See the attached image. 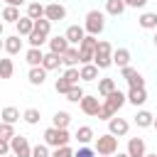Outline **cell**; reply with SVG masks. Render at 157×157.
I'll return each mask as SVG.
<instances>
[{
    "mask_svg": "<svg viewBox=\"0 0 157 157\" xmlns=\"http://www.w3.org/2000/svg\"><path fill=\"white\" fill-rule=\"evenodd\" d=\"M110 56H113V44H110L108 39H98L96 52H93V64L98 66V71L113 66V59H110Z\"/></svg>",
    "mask_w": 157,
    "mask_h": 157,
    "instance_id": "6da1fadb",
    "label": "cell"
},
{
    "mask_svg": "<svg viewBox=\"0 0 157 157\" xmlns=\"http://www.w3.org/2000/svg\"><path fill=\"white\" fill-rule=\"evenodd\" d=\"M74 140V135L69 132V128H47L44 130V145L49 147H61V145H69Z\"/></svg>",
    "mask_w": 157,
    "mask_h": 157,
    "instance_id": "7a4b0ae2",
    "label": "cell"
},
{
    "mask_svg": "<svg viewBox=\"0 0 157 157\" xmlns=\"http://www.w3.org/2000/svg\"><path fill=\"white\" fill-rule=\"evenodd\" d=\"M103 27H105V12H101V10H88L86 17H83V29H86V34L98 37V34L103 32Z\"/></svg>",
    "mask_w": 157,
    "mask_h": 157,
    "instance_id": "3957f363",
    "label": "cell"
},
{
    "mask_svg": "<svg viewBox=\"0 0 157 157\" xmlns=\"http://www.w3.org/2000/svg\"><path fill=\"white\" fill-rule=\"evenodd\" d=\"M93 150H96V155H108V157H113V155L118 152V137L110 135V132H103V135L93 137Z\"/></svg>",
    "mask_w": 157,
    "mask_h": 157,
    "instance_id": "277c9868",
    "label": "cell"
},
{
    "mask_svg": "<svg viewBox=\"0 0 157 157\" xmlns=\"http://www.w3.org/2000/svg\"><path fill=\"white\" fill-rule=\"evenodd\" d=\"M96 44H98V39H96L93 34H86V37L81 39V44H78V66H81V64H93Z\"/></svg>",
    "mask_w": 157,
    "mask_h": 157,
    "instance_id": "5b68a950",
    "label": "cell"
},
{
    "mask_svg": "<svg viewBox=\"0 0 157 157\" xmlns=\"http://www.w3.org/2000/svg\"><path fill=\"white\" fill-rule=\"evenodd\" d=\"M10 152L15 157H32V145H29V140L25 135H17L15 132L10 137Z\"/></svg>",
    "mask_w": 157,
    "mask_h": 157,
    "instance_id": "8992f818",
    "label": "cell"
},
{
    "mask_svg": "<svg viewBox=\"0 0 157 157\" xmlns=\"http://www.w3.org/2000/svg\"><path fill=\"white\" fill-rule=\"evenodd\" d=\"M120 76L128 81V86H130V88H145V78H142V74H140L137 69H132L130 64L120 69Z\"/></svg>",
    "mask_w": 157,
    "mask_h": 157,
    "instance_id": "52a82bcc",
    "label": "cell"
},
{
    "mask_svg": "<svg viewBox=\"0 0 157 157\" xmlns=\"http://www.w3.org/2000/svg\"><path fill=\"white\" fill-rule=\"evenodd\" d=\"M125 103H128V98H125V93H123L120 88L110 91V93H108V96L103 98V105H108V108H110L113 113H118V110H120V108H123Z\"/></svg>",
    "mask_w": 157,
    "mask_h": 157,
    "instance_id": "ba28073f",
    "label": "cell"
},
{
    "mask_svg": "<svg viewBox=\"0 0 157 157\" xmlns=\"http://www.w3.org/2000/svg\"><path fill=\"white\" fill-rule=\"evenodd\" d=\"M44 17L49 22H61V20H66V7L61 2H49V5H44Z\"/></svg>",
    "mask_w": 157,
    "mask_h": 157,
    "instance_id": "9c48e42d",
    "label": "cell"
},
{
    "mask_svg": "<svg viewBox=\"0 0 157 157\" xmlns=\"http://www.w3.org/2000/svg\"><path fill=\"white\" fill-rule=\"evenodd\" d=\"M128 130H130V123H128L125 118L113 115V118L108 120V132H110V135H115V137H125Z\"/></svg>",
    "mask_w": 157,
    "mask_h": 157,
    "instance_id": "30bf717a",
    "label": "cell"
},
{
    "mask_svg": "<svg viewBox=\"0 0 157 157\" xmlns=\"http://www.w3.org/2000/svg\"><path fill=\"white\" fill-rule=\"evenodd\" d=\"M64 37H66V42H69L71 47H78L81 39L86 37V29H83V25H69L66 32H64Z\"/></svg>",
    "mask_w": 157,
    "mask_h": 157,
    "instance_id": "8fae6325",
    "label": "cell"
},
{
    "mask_svg": "<svg viewBox=\"0 0 157 157\" xmlns=\"http://www.w3.org/2000/svg\"><path fill=\"white\" fill-rule=\"evenodd\" d=\"M78 105H81V110H83L86 115L96 118V113H98V108H101V98H98V96H83V98L78 101Z\"/></svg>",
    "mask_w": 157,
    "mask_h": 157,
    "instance_id": "7c38bea8",
    "label": "cell"
},
{
    "mask_svg": "<svg viewBox=\"0 0 157 157\" xmlns=\"http://www.w3.org/2000/svg\"><path fill=\"white\" fill-rule=\"evenodd\" d=\"M130 157H145L147 155V145L142 137H130L128 140V150H125Z\"/></svg>",
    "mask_w": 157,
    "mask_h": 157,
    "instance_id": "4fadbf2b",
    "label": "cell"
},
{
    "mask_svg": "<svg viewBox=\"0 0 157 157\" xmlns=\"http://www.w3.org/2000/svg\"><path fill=\"white\" fill-rule=\"evenodd\" d=\"M2 49H5L10 56L20 54V52H22V37H20V34H10V37H5V39H2Z\"/></svg>",
    "mask_w": 157,
    "mask_h": 157,
    "instance_id": "5bb4252c",
    "label": "cell"
},
{
    "mask_svg": "<svg viewBox=\"0 0 157 157\" xmlns=\"http://www.w3.org/2000/svg\"><path fill=\"white\" fill-rule=\"evenodd\" d=\"M27 81H29L32 86H42V83L47 81V69H44V66H29Z\"/></svg>",
    "mask_w": 157,
    "mask_h": 157,
    "instance_id": "9a60e30c",
    "label": "cell"
},
{
    "mask_svg": "<svg viewBox=\"0 0 157 157\" xmlns=\"http://www.w3.org/2000/svg\"><path fill=\"white\" fill-rule=\"evenodd\" d=\"M125 98H128L130 105L137 108V105H145V101H147V91H145V88H128Z\"/></svg>",
    "mask_w": 157,
    "mask_h": 157,
    "instance_id": "2e32d148",
    "label": "cell"
},
{
    "mask_svg": "<svg viewBox=\"0 0 157 157\" xmlns=\"http://www.w3.org/2000/svg\"><path fill=\"white\" fill-rule=\"evenodd\" d=\"M93 137H96V132H93V128H91V125H81V128L74 132V140H76L78 145H91V142H93Z\"/></svg>",
    "mask_w": 157,
    "mask_h": 157,
    "instance_id": "e0dca14e",
    "label": "cell"
},
{
    "mask_svg": "<svg viewBox=\"0 0 157 157\" xmlns=\"http://www.w3.org/2000/svg\"><path fill=\"white\" fill-rule=\"evenodd\" d=\"M110 59H113V64H115L118 69H123V66H128V64H130V59H132V56H130V49L118 47V49H113V56H110Z\"/></svg>",
    "mask_w": 157,
    "mask_h": 157,
    "instance_id": "ac0fdd59",
    "label": "cell"
},
{
    "mask_svg": "<svg viewBox=\"0 0 157 157\" xmlns=\"http://www.w3.org/2000/svg\"><path fill=\"white\" fill-rule=\"evenodd\" d=\"M47 42H49V52H54V54H64V52L71 47L64 34H56V37H52V39H47Z\"/></svg>",
    "mask_w": 157,
    "mask_h": 157,
    "instance_id": "d6986e66",
    "label": "cell"
},
{
    "mask_svg": "<svg viewBox=\"0 0 157 157\" xmlns=\"http://www.w3.org/2000/svg\"><path fill=\"white\" fill-rule=\"evenodd\" d=\"M42 59H44L42 47H29V49L25 52V61H27L29 66H42Z\"/></svg>",
    "mask_w": 157,
    "mask_h": 157,
    "instance_id": "ffe728a7",
    "label": "cell"
},
{
    "mask_svg": "<svg viewBox=\"0 0 157 157\" xmlns=\"http://www.w3.org/2000/svg\"><path fill=\"white\" fill-rule=\"evenodd\" d=\"M42 66H44L47 71H56V69H61V66H64V64H61V54L47 52V54H44V59H42Z\"/></svg>",
    "mask_w": 157,
    "mask_h": 157,
    "instance_id": "44dd1931",
    "label": "cell"
},
{
    "mask_svg": "<svg viewBox=\"0 0 157 157\" xmlns=\"http://www.w3.org/2000/svg\"><path fill=\"white\" fill-rule=\"evenodd\" d=\"M78 76H81V81H98V66L96 64H81Z\"/></svg>",
    "mask_w": 157,
    "mask_h": 157,
    "instance_id": "7402d4cb",
    "label": "cell"
},
{
    "mask_svg": "<svg viewBox=\"0 0 157 157\" xmlns=\"http://www.w3.org/2000/svg\"><path fill=\"white\" fill-rule=\"evenodd\" d=\"M118 86H115V78H110V76H103V78H98V98H105L110 91H115Z\"/></svg>",
    "mask_w": 157,
    "mask_h": 157,
    "instance_id": "603a6c76",
    "label": "cell"
},
{
    "mask_svg": "<svg viewBox=\"0 0 157 157\" xmlns=\"http://www.w3.org/2000/svg\"><path fill=\"white\" fill-rule=\"evenodd\" d=\"M125 10H128V7H125L123 0H105V15H110V17H120Z\"/></svg>",
    "mask_w": 157,
    "mask_h": 157,
    "instance_id": "cb8c5ba5",
    "label": "cell"
},
{
    "mask_svg": "<svg viewBox=\"0 0 157 157\" xmlns=\"http://www.w3.org/2000/svg\"><path fill=\"white\" fill-rule=\"evenodd\" d=\"M61 64L69 69V66H78V47H69L64 54H61Z\"/></svg>",
    "mask_w": 157,
    "mask_h": 157,
    "instance_id": "d4e9b609",
    "label": "cell"
},
{
    "mask_svg": "<svg viewBox=\"0 0 157 157\" xmlns=\"http://www.w3.org/2000/svg\"><path fill=\"white\" fill-rule=\"evenodd\" d=\"M137 25L142 29H157V12H142L137 17Z\"/></svg>",
    "mask_w": 157,
    "mask_h": 157,
    "instance_id": "484cf974",
    "label": "cell"
},
{
    "mask_svg": "<svg viewBox=\"0 0 157 157\" xmlns=\"http://www.w3.org/2000/svg\"><path fill=\"white\" fill-rule=\"evenodd\" d=\"M15 27H17V34H20V37H27V34L32 32V27H34V20L25 15V17H20V20L15 22Z\"/></svg>",
    "mask_w": 157,
    "mask_h": 157,
    "instance_id": "4316f807",
    "label": "cell"
},
{
    "mask_svg": "<svg viewBox=\"0 0 157 157\" xmlns=\"http://www.w3.org/2000/svg\"><path fill=\"white\" fill-rule=\"evenodd\" d=\"M0 118H2V123H10V125H15L22 115H20V110L15 108V105H5L2 108V113H0Z\"/></svg>",
    "mask_w": 157,
    "mask_h": 157,
    "instance_id": "83f0119b",
    "label": "cell"
},
{
    "mask_svg": "<svg viewBox=\"0 0 157 157\" xmlns=\"http://www.w3.org/2000/svg\"><path fill=\"white\" fill-rule=\"evenodd\" d=\"M20 17H22V15H20V7H12V5H5L2 15H0V20H2V22H10V25H15Z\"/></svg>",
    "mask_w": 157,
    "mask_h": 157,
    "instance_id": "f1b7e54d",
    "label": "cell"
},
{
    "mask_svg": "<svg viewBox=\"0 0 157 157\" xmlns=\"http://www.w3.org/2000/svg\"><path fill=\"white\" fill-rule=\"evenodd\" d=\"M69 123H71V113L69 110H56L54 118H52V125L54 128H69Z\"/></svg>",
    "mask_w": 157,
    "mask_h": 157,
    "instance_id": "f546056e",
    "label": "cell"
},
{
    "mask_svg": "<svg viewBox=\"0 0 157 157\" xmlns=\"http://www.w3.org/2000/svg\"><path fill=\"white\" fill-rule=\"evenodd\" d=\"M152 120H155V115L150 110H137L135 113V125L137 128H152Z\"/></svg>",
    "mask_w": 157,
    "mask_h": 157,
    "instance_id": "4dcf8cb0",
    "label": "cell"
},
{
    "mask_svg": "<svg viewBox=\"0 0 157 157\" xmlns=\"http://www.w3.org/2000/svg\"><path fill=\"white\" fill-rule=\"evenodd\" d=\"M27 17H32V20H39V17H44V5H42L39 0H32V2H27Z\"/></svg>",
    "mask_w": 157,
    "mask_h": 157,
    "instance_id": "1f68e13d",
    "label": "cell"
},
{
    "mask_svg": "<svg viewBox=\"0 0 157 157\" xmlns=\"http://www.w3.org/2000/svg\"><path fill=\"white\" fill-rule=\"evenodd\" d=\"M47 39H49V34H44V32H37V29H32V32L27 34V42H29V47H42Z\"/></svg>",
    "mask_w": 157,
    "mask_h": 157,
    "instance_id": "d6a6232c",
    "label": "cell"
},
{
    "mask_svg": "<svg viewBox=\"0 0 157 157\" xmlns=\"http://www.w3.org/2000/svg\"><path fill=\"white\" fill-rule=\"evenodd\" d=\"M22 120H25L27 125H37V123L42 120V113H39V108H27V110L22 113Z\"/></svg>",
    "mask_w": 157,
    "mask_h": 157,
    "instance_id": "836d02e7",
    "label": "cell"
},
{
    "mask_svg": "<svg viewBox=\"0 0 157 157\" xmlns=\"http://www.w3.org/2000/svg\"><path fill=\"white\" fill-rule=\"evenodd\" d=\"M12 74H15L12 59H0V78H12Z\"/></svg>",
    "mask_w": 157,
    "mask_h": 157,
    "instance_id": "e575fe53",
    "label": "cell"
},
{
    "mask_svg": "<svg viewBox=\"0 0 157 157\" xmlns=\"http://www.w3.org/2000/svg\"><path fill=\"white\" fill-rule=\"evenodd\" d=\"M83 96H86V93H83V88H81L78 83H74V86L66 91V101H71V103H78Z\"/></svg>",
    "mask_w": 157,
    "mask_h": 157,
    "instance_id": "d590c367",
    "label": "cell"
},
{
    "mask_svg": "<svg viewBox=\"0 0 157 157\" xmlns=\"http://www.w3.org/2000/svg\"><path fill=\"white\" fill-rule=\"evenodd\" d=\"M61 76H64V78H66L71 86L81 81V76H78V66H69V69H64V74H61Z\"/></svg>",
    "mask_w": 157,
    "mask_h": 157,
    "instance_id": "8d00e7d4",
    "label": "cell"
},
{
    "mask_svg": "<svg viewBox=\"0 0 157 157\" xmlns=\"http://www.w3.org/2000/svg\"><path fill=\"white\" fill-rule=\"evenodd\" d=\"M32 29H37V32H44V34H49L52 32V22L47 20V17H39V20H34V27Z\"/></svg>",
    "mask_w": 157,
    "mask_h": 157,
    "instance_id": "74e56055",
    "label": "cell"
},
{
    "mask_svg": "<svg viewBox=\"0 0 157 157\" xmlns=\"http://www.w3.org/2000/svg\"><path fill=\"white\" fill-rule=\"evenodd\" d=\"M69 88H71V83H69V81H66L64 76H59V78L54 81V91H56V93H61V96H66V91H69Z\"/></svg>",
    "mask_w": 157,
    "mask_h": 157,
    "instance_id": "f35d334b",
    "label": "cell"
},
{
    "mask_svg": "<svg viewBox=\"0 0 157 157\" xmlns=\"http://www.w3.org/2000/svg\"><path fill=\"white\" fill-rule=\"evenodd\" d=\"M12 135H15V125H10V123H2V120H0V137H2V140H10Z\"/></svg>",
    "mask_w": 157,
    "mask_h": 157,
    "instance_id": "ab89813d",
    "label": "cell"
},
{
    "mask_svg": "<svg viewBox=\"0 0 157 157\" xmlns=\"http://www.w3.org/2000/svg\"><path fill=\"white\" fill-rule=\"evenodd\" d=\"M32 157H52V152H49V145H34L32 147Z\"/></svg>",
    "mask_w": 157,
    "mask_h": 157,
    "instance_id": "60d3db41",
    "label": "cell"
},
{
    "mask_svg": "<svg viewBox=\"0 0 157 157\" xmlns=\"http://www.w3.org/2000/svg\"><path fill=\"white\" fill-rule=\"evenodd\" d=\"M52 157H74V150H71L69 145H61V147H54Z\"/></svg>",
    "mask_w": 157,
    "mask_h": 157,
    "instance_id": "b9f144b4",
    "label": "cell"
},
{
    "mask_svg": "<svg viewBox=\"0 0 157 157\" xmlns=\"http://www.w3.org/2000/svg\"><path fill=\"white\" fill-rule=\"evenodd\" d=\"M74 157H96V150L88 145H81L78 150H74Z\"/></svg>",
    "mask_w": 157,
    "mask_h": 157,
    "instance_id": "7bdbcfd3",
    "label": "cell"
},
{
    "mask_svg": "<svg viewBox=\"0 0 157 157\" xmlns=\"http://www.w3.org/2000/svg\"><path fill=\"white\" fill-rule=\"evenodd\" d=\"M125 2V7H132V10H142L150 0H123Z\"/></svg>",
    "mask_w": 157,
    "mask_h": 157,
    "instance_id": "ee69618b",
    "label": "cell"
},
{
    "mask_svg": "<svg viewBox=\"0 0 157 157\" xmlns=\"http://www.w3.org/2000/svg\"><path fill=\"white\" fill-rule=\"evenodd\" d=\"M7 152H10V140H2L0 137V157H5Z\"/></svg>",
    "mask_w": 157,
    "mask_h": 157,
    "instance_id": "f6af8a7d",
    "label": "cell"
},
{
    "mask_svg": "<svg viewBox=\"0 0 157 157\" xmlns=\"http://www.w3.org/2000/svg\"><path fill=\"white\" fill-rule=\"evenodd\" d=\"M27 0H5V5H12V7H20V5H25Z\"/></svg>",
    "mask_w": 157,
    "mask_h": 157,
    "instance_id": "bcb514c9",
    "label": "cell"
},
{
    "mask_svg": "<svg viewBox=\"0 0 157 157\" xmlns=\"http://www.w3.org/2000/svg\"><path fill=\"white\" fill-rule=\"evenodd\" d=\"M113 157H130V155H128V152H120V150H118V152H115Z\"/></svg>",
    "mask_w": 157,
    "mask_h": 157,
    "instance_id": "7dc6e473",
    "label": "cell"
},
{
    "mask_svg": "<svg viewBox=\"0 0 157 157\" xmlns=\"http://www.w3.org/2000/svg\"><path fill=\"white\" fill-rule=\"evenodd\" d=\"M2 29H5V22L0 20V37H2Z\"/></svg>",
    "mask_w": 157,
    "mask_h": 157,
    "instance_id": "c3c4849f",
    "label": "cell"
},
{
    "mask_svg": "<svg viewBox=\"0 0 157 157\" xmlns=\"http://www.w3.org/2000/svg\"><path fill=\"white\" fill-rule=\"evenodd\" d=\"M152 128H155V130H157V115H155V120H152Z\"/></svg>",
    "mask_w": 157,
    "mask_h": 157,
    "instance_id": "681fc988",
    "label": "cell"
},
{
    "mask_svg": "<svg viewBox=\"0 0 157 157\" xmlns=\"http://www.w3.org/2000/svg\"><path fill=\"white\" fill-rule=\"evenodd\" d=\"M152 42H155V47H157V29H155V37H152Z\"/></svg>",
    "mask_w": 157,
    "mask_h": 157,
    "instance_id": "f907efd6",
    "label": "cell"
},
{
    "mask_svg": "<svg viewBox=\"0 0 157 157\" xmlns=\"http://www.w3.org/2000/svg\"><path fill=\"white\" fill-rule=\"evenodd\" d=\"M145 157H157V152H147V155H145Z\"/></svg>",
    "mask_w": 157,
    "mask_h": 157,
    "instance_id": "816d5d0a",
    "label": "cell"
},
{
    "mask_svg": "<svg viewBox=\"0 0 157 157\" xmlns=\"http://www.w3.org/2000/svg\"><path fill=\"white\" fill-rule=\"evenodd\" d=\"M5 157H15V155H12V152H7V155H5Z\"/></svg>",
    "mask_w": 157,
    "mask_h": 157,
    "instance_id": "f5cc1de1",
    "label": "cell"
},
{
    "mask_svg": "<svg viewBox=\"0 0 157 157\" xmlns=\"http://www.w3.org/2000/svg\"><path fill=\"white\" fill-rule=\"evenodd\" d=\"M0 52H2V39H0Z\"/></svg>",
    "mask_w": 157,
    "mask_h": 157,
    "instance_id": "db71d44e",
    "label": "cell"
},
{
    "mask_svg": "<svg viewBox=\"0 0 157 157\" xmlns=\"http://www.w3.org/2000/svg\"><path fill=\"white\" fill-rule=\"evenodd\" d=\"M96 157H108V155H96Z\"/></svg>",
    "mask_w": 157,
    "mask_h": 157,
    "instance_id": "11a10c76",
    "label": "cell"
}]
</instances>
